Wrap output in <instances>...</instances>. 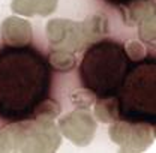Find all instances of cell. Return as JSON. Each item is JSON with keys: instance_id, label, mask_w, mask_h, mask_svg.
I'll use <instances>...</instances> for the list:
<instances>
[{"instance_id": "obj_1", "label": "cell", "mask_w": 156, "mask_h": 153, "mask_svg": "<svg viewBox=\"0 0 156 153\" xmlns=\"http://www.w3.org/2000/svg\"><path fill=\"white\" fill-rule=\"evenodd\" d=\"M53 66L30 44L0 47V122L36 120L53 102Z\"/></svg>"}, {"instance_id": "obj_2", "label": "cell", "mask_w": 156, "mask_h": 153, "mask_svg": "<svg viewBox=\"0 0 156 153\" xmlns=\"http://www.w3.org/2000/svg\"><path fill=\"white\" fill-rule=\"evenodd\" d=\"M131 63L132 59L122 42L111 38L93 42L84 51L78 66L81 86L98 101H111L117 95Z\"/></svg>"}, {"instance_id": "obj_3", "label": "cell", "mask_w": 156, "mask_h": 153, "mask_svg": "<svg viewBox=\"0 0 156 153\" xmlns=\"http://www.w3.org/2000/svg\"><path fill=\"white\" fill-rule=\"evenodd\" d=\"M116 119L132 125H156V60H132L117 95L111 99Z\"/></svg>"}, {"instance_id": "obj_4", "label": "cell", "mask_w": 156, "mask_h": 153, "mask_svg": "<svg viewBox=\"0 0 156 153\" xmlns=\"http://www.w3.org/2000/svg\"><path fill=\"white\" fill-rule=\"evenodd\" d=\"M107 5L110 6H116V8H120V6H129V5H134L136 2H143V0H104Z\"/></svg>"}]
</instances>
